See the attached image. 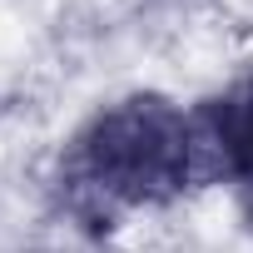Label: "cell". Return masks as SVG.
<instances>
[{"label":"cell","mask_w":253,"mask_h":253,"mask_svg":"<svg viewBox=\"0 0 253 253\" xmlns=\"http://www.w3.org/2000/svg\"><path fill=\"white\" fill-rule=\"evenodd\" d=\"M199 169L204 154L194 119H184V109L164 94H129L80 129L65 159V184L75 209L114 213L179 199Z\"/></svg>","instance_id":"6da1fadb"},{"label":"cell","mask_w":253,"mask_h":253,"mask_svg":"<svg viewBox=\"0 0 253 253\" xmlns=\"http://www.w3.org/2000/svg\"><path fill=\"white\" fill-rule=\"evenodd\" d=\"M194 129H199V154L209 159V169L228 174L243 189V199H253V75L213 94L199 109Z\"/></svg>","instance_id":"7a4b0ae2"}]
</instances>
